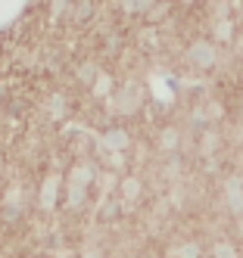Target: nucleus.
<instances>
[{"label":"nucleus","mask_w":243,"mask_h":258,"mask_svg":"<svg viewBox=\"0 0 243 258\" xmlns=\"http://www.w3.org/2000/svg\"><path fill=\"white\" fill-rule=\"evenodd\" d=\"M224 196H228V206L234 215L243 212V187H240V180H231L228 187H224Z\"/></svg>","instance_id":"f257e3e1"},{"label":"nucleus","mask_w":243,"mask_h":258,"mask_svg":"<svg viewBox=\"0 0 243 258\" xmlns=\"http://www.w3.org/2000/svg\"><path fill=\"white\" fill-rule=\"evenodd\" d=\"M122 190H125V196H128V199H137V193H140V183H137L134 177H128V180L122 183Z\"/></svg>","instance_id":"f03ea898"},{"label":"nucleus","mask_w":243,"mask_h":258,"mask_svg":"<svg viewBox=\"0 0 243 258\" xmlns=\"http://www.w3.org/2000/svg\"><path fill=\"white\" fill-rule=\"evenodd\" d=\"M175 255H178V258H197V255H200V249H197V243H187V246L175 249Z\"/></svg>","instance_id":"7ed1b4c3"}]
</instances>
